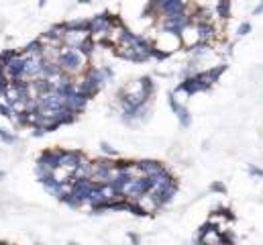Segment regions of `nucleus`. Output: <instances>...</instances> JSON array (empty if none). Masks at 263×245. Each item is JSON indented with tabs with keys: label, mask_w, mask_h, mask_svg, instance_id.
<instances>
[{
	"label": "nucleus",
	"mask_w": 263,
	"mask_h": 245,
	"mask_svg": "<svg viewBox=\"0 0 263 245\" xmlns=\"http://www.w3.org/2000/svg\"><path fill=\"white\" fill-rule=\"evenodd\" d=\"M92 0H78V4H90Z\"/></svg>",
	"instance_id": "nucleus-27"
},
{
	"label": "nucleus",
	"mask_w": 263,
	"mask_h": 245,
	"mask_svg": "<svg viewBox=\"0 0 263 245\" xmlns=\"http://www.w3.org/2000/svg\"><path fill=\"white\" fill-rule=\"evenodd\" d=\"M188 53L192 60L202 62V60H206V57H212L216 53V49H214V43H196Z\"/></svg>",
	"instance_id": "nucleus-9"
},
{
	"label": "nucleus",
	"mask_w": 263,
	"mask_h": 245,
	"mask_svg": "<svg viewBox=\"0 0 263 245\" xmlns=\"http://www.w3.org/2000/svg\"><path fill=\"white\" fill-rule=\"evenodd\" d=\"M31 129H33V131H31V135H33V137H43L45 133H47V131L43 129V127H31Z\"/></svg>",
	"instance_id": "nucleus-24"
},
{
	"label": "nucleus",
	"mask_w": 263,
	"mask_h": 245,
	"mask_svg": "<svg viewBox=\"0 0 263 245\" xmlns=\"http://www.w3.org/2000/svg\"><path fill=\"white\" fill-rule=\"evenodd\" d=\"M114 21H117V17H112L108 10H104V13H98V15H94V17L88 19L90 35H92V39H94L96 43H104L110 27L114 25Z\"/></svg>",
	"instance_id": "nucleus-2"
},
{
	"label": "nucleus",
	"mask_w": 263,
	"mask_h": 245,
	"mask_svg": "<svg viewBox=\"0 0 263 245\" xmlns=\"http://www.w3.org/2000/svg\"><path fill=\"white\" fill-rule=\"evenodd\" d=\"M231 6H233V0H216V4H214L216 17L221 21H228L231 19Z\"/></svg>",
	"instance_id": "nucleus-12"
},
{
	"label": "nucleus",
	"mask_w": 263,
	"mask_h": 245,
	"mask_svg": "<svg viewBox=\"0 0 263 245\" xmlns=\"http://www.w3.org/2000/svg\"><path fill=\"white\" fill-rule=\"evenodd\" d=\"M247 172H249V176H253V178H263V170L257 168V166H253V163H249Z\"/></svg>",
	"instance_id": "nucleus-23"
},
{
	"label": "nucleus",
	"mask_w": 263,
	"mask_h": 245,
	"mask_svg": "<svg viewBox=\"0 0 263 245\" xmlns=\"http://www.w3.org/2000/svg\"><path fill=\"white\" fill-rule=\"evenodd\" d=\"M2 178H6V172H2V170H0V182H2Z\"/></svg>",
	"instance_id": "nucleus-28"
},
{
	"label": "nucleus",
	"mask_w": 263,
	"mask_h": 245,
	"mask_svg": "<svg viewBox=\"0 0 263 245\" xmlns=\"http://www.w3.org/2000/svg\"><path fill=\"white\" fill-rule=\"evenodd\" d=\"M176 116H178V121H180V127L182 129H188V127L192 125V112L182 104V107L176 111Z\"/></svg>",
	"instance_id": "nucleus-14"
},
{
	"label": "nucleus",
	"mask_w": 263,
	"mask_h": 245,
	"mask_svg": "<svg viewBox=\"0 0 263 245\" xmlns=\"http://www.w3.org/2000/svg\"><path fill=\"white\" fill-rule=\"evenodd\" d=\"M17 53H19L17 49H4L2 53H0V62H2V66H6V64H8L10 60H13V57H15Z\"/></svg>",
	"instance_id": "nucleus-21"
},
{
	"label": "nucleus",
	"mask_w": 263,
	"mask_h": 245,
	"mask_svg": "<svg viewBox=\"0 0 263 245\" xmlns=\"http://www.w3.org/2000/svg\"><path fill=\"white\" fill-rule=\"evenodd\" d=\"M127 237H129V241H131V243H135V245H139V243H141V237L137 235V233H133V231H129V233H127Z\"/></svg>",
	"instance_id": "nucleus-25"
},
{
	"label": "nucleus",
	"mask_w": 263,
	"mask_h": 245,
	"mask_svg": "<svg viewBox=\"0 0 263 245\" xmlns=\"http://www.w3.org/2000/svg\"><path fill=\"white\" fill-rule=\"evenodd\" d=\"M0 139L4 141V145H15V143L19 141V137H17L15 133H10L8 129H4L2 125H0Z\"/></svg>",
	"instance_id": "nucleus-17"
},
{
	"label": "nucleus",
	"mask_w": 263,
	"mask_h": 245,
	"mask_svg": "<svg viewBox=\"0 0 263 245\" xmlns=\"http://www.w3.org/2000/svg\"><path fill=\"white\" fill-rule=\"evenodd\" d=\"M251 31H253V25H251L249 21H245V22H241V25L237 27V37H245V35H249Z\"/></svg>",
	"instance_id": "nucleus-20"
},
{
	"label": "nucleus",
	"mask_w": 263,
	"mask_h": 245,
	"mask_svg": "<svg viewBox=\"0 0 263 245\" xmlns=\"http://www.w3.org/2000/svg\"><path fill=\"white\" fill-rule=\"evenodd\" d=\"M88 96L84 94V92H80V90H72L70 94H65L63 98V109H67L70 112H76V114H82L88 107Z\"/></svg>",
	"instance_id": "nucleus-4"
},
{
	"label": "nucleus",
	"mask_w": 263,
	"mask_h": 245,
	"mask_svg": "<svg viewBox=\"0 0 263 245\" xmlns=\"http://www.w3.org/2000/svg\"><path fill=\"white\" fill-rule=\"evenodd\" d=\"M182 90H186L190 96H194V94H198V92H208V88L202 84V82L198 80V76H190V78H184L178 84Z\"/></svg>",
	"instance_id": "nucleus-10"
},
{
	"label": "nucleus",
	"mask_w": 263,
	"mask_h": 245,
	"mask_svg": "<svg viewBox=\"0 0 263 245\" xmlns=\"http://www.w3.org/2000/svg\"><path fill=\"white\" fill-rule=\"evenodd\" d=\"M192 22V17L188 13L184 15H174V17H162L159 19V31L165 33H174V35H182L188 25Z\"/></svg>",
	"instance_id": "nucleus-3"
},
{
	"label": "nucleus",
	"mask_w": 263,
	"mask_h": 245,
	"mask_svg": "<svg viewBox=\"0 0 263 245\" xmlns=\"http://www.w3.org/2000/svg\"><path fill=\"white\" fill-rule=\"evenodd\" d=\"M65 33H67V22H55V25H51V27L47 29V35H49V37L55 39L57 43H61V45H63Z\"/></svg>",
	"instance_id": "nucleus-13"
},
{
	"label": "nucleus",
	"mask_w": 263,
	"mask_h": 245,
	"mask_svg": "<svg viewBox=\"0 0 263 245\" xmlns=\"http://www.w3.org/2000/svg\"><path fill=\"white\" fill-rule=\"evenodd\" d=\"M139 86H141V90L145 92V94H149V96L155 94V80H153L151 76H143V78H139Z\"/></svg>",
	"instance_id": "nucleus-15"
},
{
	"label": "nucleus",
	"mask_w": 263,
	"mask_h": 245,
	"mask_svg": "<svg viewBox=\"0 0 263 245\" xmlns=\"http://www.w3.org/2000/svg\"><path fill=\"white\" fill-rule=\"evenodd\" d=\"M100 154H104V156H108V157H121V151L114 149V147H112L110 143H106V141L100 143Z\"/></svg>",
	"instance_id": "nucleus-18"
},
{
	"label": "nucleus",
	"mask_w": 263,
	"mask_h": 245,
	"mask_svg": "<svg viewBox=\"0 0 263 245\" xmlns=\"http://www.w3.org/2000/svg\"><path fill=\"white\" fill-rule=\"evenodd\" d=\"M84 159V154L78 149H61V156H60V166L70 170L74 174V170L78 168V163Z\"/></svg>",
	"instance_id": "nucleus-6"
},
{
	"label": "nucleus",
	"mask_w": 263,
	"mask_h": 245,
	"mask_svg": "<svg viewBox=\"0 0 263 245\" xmlns=\"http://www.w3.org/2000/svg\"><path fill=\"white\" fill-rule=\"evenodd\" d=\"M253 15L255 17H259V15H263V0H259V4L253 8Z\"/></svg>",
	"instance_id": "nucleus-26"
},
{
	"label": "nucleus",
	"mask_w": 263,
	"mask_h": 245,
	"mask_svg": "<svg viewBox=\"0 0 263 245\" xmlns=\"http://www.w3.org/2000/svg\"><path fill=\"white\" fill-rule=\"evenodd\" d=\"M210 192H216V194H226V186H224V182H221V180L212 182V184H210Z\"/></svg>",
	"instance_id": "nucleus-22"
},
{
	"label": "nucleus",
	"mask_w": 263,
	"mask_h": 245,
	"mask_svg": "<svg viewBox=\"0 0 263 245\" xmlns=\"http://www.w3.org/2000/svg\"><path fill=\"white\" fill-rule=\"evenodd\" d=\"M88 37H92L88 29H67L65 37H63V45H67V47H76V49H78V45L82 43V41H86Z\"/></svg>",
	"instance_id": "nucleus-8"
},
{
	"label": "nucleus",
	"mask_w": 263,
	"mask_h": 245,
	"mask_svg": "<svg viewBox=\"0 0 263 245\" xmlns=\"http://www.w3.org/2000/svg\"><path fill=\"white\" fill-rule=\"evenodd\" d=\"M57 64H60L61 72L70 74V76H74V78L82 76V74L86 72V67L90 66L88 57L80 53V49H76V47H67V45H61L60 57H57Z\"/></svg>",
	"instance_id": "nucleus-1"
},
{
	"label": "nucleus",
	"mask_w": 263,
	"mask_h": 245,
	"mask_svg": "<svg viewBox=\"0 0 263 245\" xmlns=\"http://www.w3.org/2000/svg\"><path fill=\"white\" fill-rule=\"evenodd\" d=\"M25 67H27V55L19 51L13 60L4 66V74L8 80H17V78H25Z\"/></svg>",
	"instance_id": "nucleus-5"
},
{
	"label": "nucleus",
	"mask_w": 263,
	"mask_h": 245,
	"mask_svg": "<svg viewBox=\"0 0 263 245\" xmlns=\"http://www.w3.org/2000/svg\"><path fill=\"white\" fill-rule=\"evenodd\" d=\"M25 55H41V51H43V45H41V41L39 39H35V41H31V43H27L25 47L20 49Z\"/></svg>",
	"instance_id": "nucleus-16"
},
{
	"label": "nucleus",
	"mask_w": 263,
	"mask_h": 245,
	"mask_svg": "<svg viewBox=\"0 0 263 245\" xmlns=\"http://www.w3.org/2000/svg\"><path fill=\"white\" fill-rule=\"evenodd\" d=\"M137 204L141 206V211H143L145 215H153V213L159 211V208H163L162 202L157 200V196H155L153 192H147V194H143L141 198H137Z\"/></svg>",
	"instance_id": "nucleus-7"
},
{
	"label": "nucleus",
	"mask_w": 263,
	"mask_h": 245,
	"mask_svg": "<svg viewBox=\"0 0 263 245\" xmlns=\"http://www.w3.org/2000/svg\"><path fill=\"white\" fill-rule=\"evenodd\" d=\"M137 163H139V170H141L143 176H153V174H159L162 170H165L163 163L157 161V159H141Z\"/></svg>",
	"instance_id": "nucleus-11"
},
{
	"label": "nucleus",
	"mask_w": 263,
	"mask_h": 245,
	"mask_svg": "<svg viewBox=\"0 0 263 245\" xmlns=\"http://www.w3.org/2000/svg\"><path fill=\"white\" fill-rule=\"evenodd\" d=\"M65 22H67V29H88V19H74V21H65Z\"/></svg>",
	"instance_id": "nucleus-19"
},
{
	"label": "nucleus",
	"mask_w": 263,
	"mask_h": 245,
	"mask_svg": "<svg viewBox=\"0 0 263 245\" xmlns=\"http://www.w3.org/2000/svg\"><path fill=\"white\" fill-rule=\"evenodd\" d=\"M45 2H47V0H39V6H45Z\"/></svg>",
	"instance_id": "nucleus-29"
}]
</instances>
